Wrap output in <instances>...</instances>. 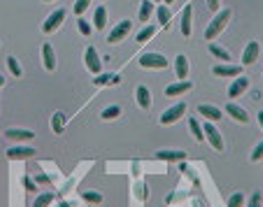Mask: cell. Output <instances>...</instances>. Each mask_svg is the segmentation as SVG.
<instances>
[{
  "instance_id": "ac0fdd59",
  "label": "cell",
  "mask_w": 263,
  "mask_h": 207,
  "mask_svg": "<svg viewBox=\"0 0 263 207\" xmlns=\"http://www.w3.org/2000/svg\"><path fill=\"white\" fill-rule=\"evenodd\" d=\"M158 158L161 160H168V163H172V160H184L186 158V154H184V152H177V149H172V152H170V149H161V152H158Z\"/></svg>"
},
{
  "instance_id": "6da1fadb",
  "label": "cell",
  "mask_w": 263,
  "mask_h": 207,
  "mask_svg": "<svg viewBox=\"0 0 263 207\" xmlns=\"http://www.w3.org/2000/svg\"><path fill=\"white\" fill-rule=\"evenodd\" d=\"M228 21H230V10H224V12H219L214 16V21L208 26V30H205V40L208 42H212L216 38V35L222 33L224 28L228 26Z\"/></svg>"
},
{
  "instance_id": "5bb4252c",
  "label": "cell",
  "mask_w": 263,
  "mask_h": 207,
  "mask_svg": "<svg viewBox=\"0 0 263 207\" xmlns=\"http://www.w3.org/2000/svg\"><path fill=\"white\" fill-rule=\"evenodd\" d=\"M33 154H38L33 147H12L10 152H7V156L12 160H24V158H30Z\"/></svg>"
},
{
  "instance_id": "7a4b0ae2",
  "label": "cell",
  "mask_w": 263,
  "mask_h": 207,
  "mask_svg": "<svg viewBox=\"0 0 263 207\" xmlns=\"http://www.w3.org/2000/svg\"><path fill=\"white\" fill-rule=\"evenodd\" d=\"M184 114H186V105H184V102H180V105L170 107V110H166V112L161 114V124H163V126H170V124H177V121L182 119Z\"/></svg>"
},
{
  "instance_id": "ffe728a7",
  "label": "cell",
  "mask_w": 263,
  "mask_h": 207,
  "mask_svg": "<svg viewBox=\"0 0 263 207\" xmlns=\"http://www.w3.org/2000/svg\"><path fill=\"white\" fill-rule=\"evenodd\" d=\"M191 14H194V10H191V5H186L182 12V35L184 38L191 35Z\"/></svg>"
},
{
  "instance_id": "e575fe53",
  "label": "cell",
  "mask_w": 263,
  "mask_h": 207,
  "mask_svg": "<svg viewBox=\"0 0 263 207\" xmlns=\"http://www.w3.org/2000/svg\"><path fill=\"white\" fill-rule=\"evenodd\" d=\"M77 24H80V33L84 35V38H88V35H91V24H88L86 19H80Z\"/></svg>"
},
{
  "instance_id": "e0dca14e",
  "label": "cell",
  "mask_w": 263,
  "mask_h": 207,
  "mask_svg": "<svg viewBox=\"0 0 263 207\" xmlns=\"http://www.w3.org/2000/svg\"><path fill=\"white\" fill-rule=\"evenodd\" d=\"M226 112L230 114V116H233V119L238 121V124H247V121H250V116H247V112H244L242 107L240 105H236V102H230L228 107H226Z\"/></svg>"
},
{
  "instance_id": "f1b7e54d",
  "label": "cell",
  "mask_w": 263,
  "mask_h": 207,
  "mask_svg": "<svg viewBox=\"0 0 263 207\" xmlns=\"http://www.w3.org/2000/svg\"><path fill=\"white\" fill-rule=\"evenodd\" d=\"M154 35H156V26H147L144 30L138 33V42H147V40H152Z\"/></svg>"
},
{
  "instance_id": "7bdbcfd3",
  "label": "cell",
  "mask_w": 263,
  "mask_h": 207,
  "mask_svg": "<svg viewBox=\"0 0 263 207\" xmlns=\"http://www.w3.org/2000/svg\"><path fill=\"white\" fill-rule=\"evenodd\" d=\"M170 2H172V0H166V5H170Z\"/></svg>"
},
{
  "instance_id": "8992f818",
  "label": "cell",
  "mask_w": 263,
  "mask_h": 207,
  "mask_svg": "<svg viewBox=\"0 0 263 207\" xmlns=\"http://www.w3.org/2000/svg\"><path fill=\"white\" fill-rule=\"evenodd\" d=\"M84 60H86V68L91 70V72H94V74H100L102 60L98 58V52H96L94 47H88V49H86V54H84Z\"/></svg>"
},
{
  "instance_id": "d590c367",
  "label": "cell",
  "mask_w": 263,
  "mask_h": 207,
  "mask_svg": "<svg viewBox=\"0 0 263 207\" xmlns=\"http://www.w3.org/2000/svg\"><path fill=\"white\" fill-rule=\"evenodd\" d=\"M263 158V140H261V144H256V149L252 152V160L256 163V160H261Z\"/></svg>"
},
{
  "instance_id": "484cf974",
  "label": "cell",
  "mask_w": 263,
  "mask_h": 207,
  "mask_svg": "<svg viewBox=\"0 0 263 207\" xmlns=\"http://www.w3.org/2000/svg\"><path fill=\"white\" fill-rule=\"evenodd\" d=\"M56 200V196L49 191V194H42V196H38V200H35V205L33 207H49L52 202Z\"/></svg>"
},
{
  "instance_id": "4dcf8cb0",
  "label": "cell",
  "mask_w": 263,
  "mask_h": 207,
  "mask_svg": "<svg viewBox=\"0 0 263 207\" xmlns=\"http://www.w3.org/2000/svg\"><path fill=\"white\" fill-rule=\"evenodd\" d=\"M7 66H10V72H12L14 77H21V74H24V70H21V66H19V60L14 58V56H10V58H7Z\"/></svg>"
},
{
  "instance_id": "44dd1931",
  "label": "cell",
  "mask_w": 263,
  "mask_h": 207,
  "mask_svg": "<svg viewBox=\"0 0 263 207\" xmlns=\"http://www.w3.org/2000/svg\"><path fill=\"white\" fill-rule=\"evenodd\" d=\"M52 130H54L56 135H61L63 130H66V114L63 112H56L54 116H52Z\"/></svg>"
},
{
  "instance_id": "5b68a950",
  "label": "cell",
  "mask_w": 263,
  "mask_h": 207,
  "mask_svg": "<svg viewBox=\"0 0 263 207\" xmlns=\"http://www.w3.org/2000/svg\"><path fill=\"white\" fill-rule=\"evenodd\" d=\"M130 28H133V24H130V21H122V24H116V26L112 28V33H110L108 42H110V44H116V42H122L124 38L130 33Z\"/></svg>"
},
{
  "instance_id": "4316f807",
  "label": "cell",
  "mask_w": 263,
  "mask_h": 207,
  "mask_svg": "<svg viewBox=\"0 0 263 207\" xmlns=\"http://www.w3.org/2000/svg\"><path fill=\"white\" fill-rule=\"evenodd\" d=\"M189 128H191V133H194V138H196L198 142L205 140V135H202V128H200V124H198L196 119H189Z\"/></svg>"
},
{
  "instance_id": "d6a6232c",
  "label": "cell",
  "mask_w": 263,
  "mask_h": 207,
  "mask_svg": "<svg viewBox=\"0 0 263 207\" xmlns=\"http://www.w3.org/2000/svg\"><path fill=\"white\" fill-rule=\"evenodd\" d=\"M82 198H84L86 202H96V205H98V202H102V196L98 194V191H84V194H82Z\"/></svg>"
},
{
  "instance_id": "7402d4cb",
  "label": "cell",
  "mask_w": 263,
  "mask_h": 207,
  "mask_svg": "<svg viewBox=\"0 0 263 207\" xmlns=\"http://www.w3.org/2000/svg\"><path fill=\"white\" fill-rule=\"evenodd\" d=\"M119 82H122V80H119V74H98V77L94 80V84H96V86H105V84L116 86Z\"/></svg>"
},
{
  "instance_id": "ab89813d",
  "label": "cell",
  "mask_w": 263,
  "mask_h": 207,
  "mask_svg": "<svg viewBox=\"0 0 263 207\" xmlns=\"http://www.w3.org/2000/svg\"><path fill=\"white\" fill-rule=\"evenodd\" d=\"M38 182H40V184H49V177L47 174H38Z\"/></svg>"
},
{
  "instance_id": "60d3db41",
  "label": "cell",
  "mask_w": 263,
  "mask_h": 207,
  "mask_svg": "<svg viewBox=\"0 0 263 207\" xmlns=\"http://www.w3.org/2000/svg\"><path fill=\"white\" fill-rule=\"evenodd\" d=\"M258 124H261V128H263V110L258 112Z\"/></svg>"
},
{
  "instance_id": "f35d334b",
  "label": "cell",
  "mask_w": 263,
  "mask_h": 207,
  "mask_svg": "<svg viewBox=\"0 0 263 207\" xmlns=\"http://www.w3.org/2000/svg\"><path fill=\"white\" fill-rule=\"evenodd\" d=\"M208 7L212 10V12H219V7L222 5H219V0H208Z\"/></svg>"
},
{
  "instance_id": "b9f144b4",
  "label": "cell",
  "mask_w": 263,
  "mask_h": 207,
  "mask_svg": "<svg viewBox=\"0 0 263 207\" xmlns=\"http://www.w3.org/2000/svg\"><path fill=\"white\" fill-rule=\"evenodd\" d=\"M5 86V77H2V74H0V88Z\"/></svg>"
},
{
  "instance_id": "8d00e7d4",
  "label": "cell",
  "mask_w": 263,
  "mask_h": 207,
  "mask_svg": "<svg viewBox=\"0 0 263 207\" xmlns=\"http://www.w3.org/2000/svg\"><path fill=\"white\" fill-rule=\"evenodd\" d=\"M24 186H26V191H38V184H35L33 180H30V177H26V180H24Z\"/></svg>"
},
{
  "instance_id": "277c9868",
  "label": "cell",
  "mask_w": 263,
  "mask_h": 207,
  "mask_svg": "<svg viewBox=\"0 0 263 207\" xmlns=\"http://www.w3.org/2000/svg\"><path fill=\"white\" fill-rule=\"evenodd\" d=\"M202 135L208 138V142L212 144V147L216 149V152H224V140H222V133L216 130L212 124H205V128H202Z\"/></svg>"
},
{
  "instance_id": "836d02e7",
  "label": "cell",
  "mask_w": 263,
  "mask_h": 207,
  "mask_svg": "<svg viewBox=\"0 0 263 207\" xmlns=\"http://www.w3.org/2000/svg\"><path fill=\"white\" fill-rule=\"evenodd\" d=\"M88 5H91V0H77V2H74V14H84L88 10Z\"/></svg>"
},
{
  "instance_id": "3957f363",
  "label": "cell",
  "mask_w": 263,
  "mask_h": 207,
  "mask_svg": "<svg viewBox=\"0 0 263 207\" xmlns=\"http://www.w3.org/2000/svg\"><path fill=\"white\" fill-rule=\"evenodd\" d=\"M140 66L142 68H154V70H163L168 68V58L163 54H144L140 58Z\"/></svg>"
},
{
  "instance_id": "d6986e66",
  "label": "cell",
  "mask_w": 263,
  "mask_h": 207,
  "mask_svg": "<svg viewBox=\"0 0 263 207\" xmlns=\"http://www.w3.org/2000/svg\"><path fill=\"white\" fill-rule=\"evenodd\" d=\"M138 105L142 110H149L152 107V91L147 86H138Z\"/></svg>"
},
{
  "instance_id": "30bf717a",
  "label": "cell",
  "mask_w": 263,
  "mask_h": 207,
  "mask_svg": "<svg viewBox=\"0 0 263 207\" xmlns=\"http://www.w3.org/2000/svg\"><path fill=\"white\" fill-rule=\"evenodd\" d=\"M5 138H10V140H14V142H28L35 138V133L33 130H26V128H10L5 133Z\"/></svg>"
},
{
  "instance_id": "603a6c76",
  "label": "cell",
  "mask_w": 263,
  "mask_h": 207,
  "mask_svg": "<svg viewBox=\"0 0 263 207\" xmlns=\"http://www.w3.org/2000/svg\"><path fill=\"white\" fill-rule=\"evenodd\" d=\"M94 24H96V30H102L105 24H108V10L105 7H98L94 14Z\"/></svg>"
},
{
  "instance_id": "f546056e",
  "label": "cell",
  "mask_w": 263,
  "mask_h": 207,
  "mask_svg": "<svg viewBox=\"0 0 263 207\" xmlns=\"http://www.w3.org/2000/svg\"><path fill=\"white\" fill-rule=\"evenodd\" d=\"M119 114H122V107H119V105H112V107H108V110L102 112V119H105V121H112V119H116Z\"/></svg>"
},
{
  "instance_id": "4fadbf2b",
  "label": "cell",
  "mask_w": 263,
  "mask_h": 207,
  "mask_svg": "<svg viewBox=\"0 0 263 207\" xmlns=\"http://www.w3.org/2000/svg\"><path fill=\"white\" fill-rule=\"evenodd\" d=\"M198 112L205 116V119H210V121H219V119H224V112L219 110V107H214V105H198Z\"/></svg>"
},
{
  "instance_id": "9c48e42d",
  "label": "cell",
  "mask_w": 263,
  "mask_h": 207,
  "mask_svg": "<svg viewBox=\"0 0 263 207\" xmlns=\"http://www.w3.org/2000/svg\"><path fill=\"white\" fill-rule=\"evenodd\" d=\"M258 54H261V44H258V42H250V44L244 47V52H242V63H244V66L256 63Z\"/></svg>"
},
{
  "instance_id": "9a60e30c",
  "label": "cell",
  "mask_w": 263,
  "mask_h": 207,
  "mask_svg": "<svg viewBox=\"0 0 263 207\" xmlns=\"http://www.w3.org/2000/svg\"><path fill=\"white\" fill-rule=\"evenodd\" d=\"M175 70H177V77L182 82H186V77H189V60H186L184 54H180L175 58Z\"/></svg>"
},
{
  "instance_id": "83f0119b",
  "label": "cell",
  "mask_w": 263,
  "mask_h": 207,
  "mask_svg": "<svg viewBox=\"0 0 263 207\" xmlns=\"http://www.w3.org/2000/svg\"><path fill=\"white\" fill-rule=\"evenodd\" d=\"M170 19H172V14H170V10L166 5H161L158 7V24H161V26H168L170 24Z\"/></svg>"
},
{
  "instance_id": "d4e9b609",
  "label": "cell",
  "mask_w": 263,
  "mask_h": 207,
  "mask_svg": "<svg viewBox=\"0 0 263 207\" xmlns=\"http://www.w3.org/2000/svg\"><path fill=\"white\" fill-rule=\"evenodd\" d=\"M210 52L214 54L216 58H222V60H230V52H228V49L219 47V44H214V42H212V44H210Z\"/></svg>"
},
{
  "instance_id": "bcb514c9",
  "label": "cell",
  "mask_w": 263,
  "mask_h": 207,
  "mask_svg": "<svg viewBox=\"0 0 263 207\" xmlns=\"http://www.w3.org/2000/svg\"><path fill=\"white\" fill-rule=\"evenodd\" d=\"M47 2H49V0H47Z\"/></svg>"
},
{
  "instance_id": "ee69618b",
  "label": "cell",
  "mask_w": 263,
  "mask_h": 207,
  "mask_svg": "<svg viewBox=\"0 0 263 207\" xmlns=\"http://www.w3.org/2000/svg\"><path fill=\"white\" fill-rule=\"evenodd\" d=\"M152 2H158V0H152Z\"/></svg>"
},
{
  "instance_id": "ba28073f",
  "label": "cell",
  "mask_w": 263,
  "mask_h": 207,
  "mask_svg": "<svg viewBox=\"0 0 263 207\" xmlns=\"http://www.w3.org/2000/svg\"><path fill=\"white\" fill-rule=\"evenodd\" d=\"M247 88H250V80H247V77H236L228 88V98H240Z\"/></svg>"
},
{
  "instance_id": "cb8c5ba5",
  "label": "cell",
  "mask_w": 263,
  "mask_h": 207,
  "mask_svg": "<svg viewBox=\"0 0 263 207\" xmlns=\"http://www.w3.org/2000/svg\"><path fill=\"white\" fill-rule=\"evenodd\" d=\"M152 14H154V2L152 0H144L140 7V21L142 24H147L149 19H152Z\"/></svg>"
},
{
  "instance_id": "8fae6325",
  "label": "cell",
  "mask_w": 263,
  "mask_h": 207,
  "mask_svg": "<svg viewBox=\"0 0 263 207\" xmlns=\"http://www.w3.org/2000/svg\"><path fill=\"white\" fill-rule=\"evenodd\" d=\"M212 72L216 74V77H240L242 74V68L240 66H214L212 68Z\"/></svg>"
},
{
  "instance_id": "2e32d148",
  "label": "cell",
  "mask_w": 263,
  "mask_h": 207,
  "mask_svg": "<svg viewBox=\"0 0 263 207\" xmlns=\"http://www.w3.org/2000/svg\"><path fill=\"white\" fill-rule=\"evenodd\" d=\"M42 58H44V68H47L49 72L56 70V54H54V47H52V44H44V47H42Z\"/></svg>"
},
{
  "instance_id": "52a82bcc",
  "label": "cell",
  "mask_w": 263,
  "mask_h": 207,
  "mask_svg": "<svg viewBox=\"0 0 263 207\" xmlns=\"http://www.w3.org/2000/svg\"><path fill=\"white\" fill-rule=\"evenodd\" d=\"M63 19H66V10H56V12L52 14V16H49L47 21H44L42 30H44V33H54L56 28H58V26L63 24Z\"/></svg>"
},
{
  "instance_id": "7c38bea8",
  "label": "cell",
  "mask_w": 263,
  "mask_h": 207,
  "mask_svg": "<svg viewBox=\"0 0 263 207\" xmlns=\"http://www.w3.org/2000/svg\"><path fill=\"white\" fill-rule=\"evenodd\" d=\"M191 84L189 80L186 82H177V84H170V86H166V96L168 98H177V96H182V94H186V91H191Z\"/></svg>"
},
{
  "instance_id": "f6af8a7d",
  "label": "cell",
  "mask_w": 263,
  "mask_h": 207,
  "mask_svg": "<svg viewBox=\"0 0 263 207\" xmlns=\"http://www.w3.org/2000/svg\"><path fill=\"white\" fill-rule=\"evenodd\" d=\"M196 207H200V205H198V202H196Z\"/></svg>"
},
{
  "instance_id": "74e56055",
  "label": "cell",
  "mask_w": 263,
  "mask_h": 207,
  "mask_svg": "<svg viewBox=\"0 0 263 207\" xmlns=\"http://www.w3.org/2000/svg\"><path fill=\"white\" fill-rule=\"evenodd\" d=\"M250 207H261V194H254L250 198Z\"/></svg>"
},
{
  "instance_id": "1f68e13d",
  "label": "cell",
  "mask_w": 263,
  "mask_h": 207,
  "mask_svg": "<svg viewBox=\"0 0 263 207\" xmlns=\"http://www.w3.org/2000/svg\"><path fill=\"white\" fill-rule=\"evenodd\" d=\"M244 205V194L242 191H238V194H233L228 198V207H242Z\"/></svg>"
}]
</instances>
